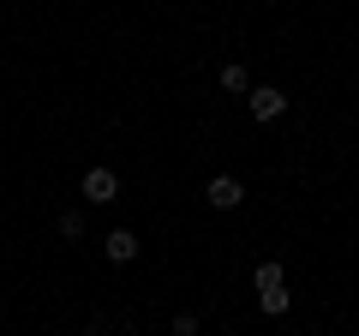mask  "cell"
<instances>
[{
  "label": "cell",
  "instance_id": "obj_1",
  "mask_svg": "<svg viewBox=\"0 0 359 336\" xmlns=\"http://www.w3.org/2000/svg\"><path fill=\"white\" fill-rule=\"evenodd\" d=\"M84 198H90V205H114V198H120V174H114V168H90V174H84Z\"/></svg>",
  "mask_w": 359,
  "mask_h": 336
},
{
  "label": "cell",
  "instance_id": "obj_2",
  "mask_svg": "<svg viewBox=\"0 0 359 336\" xmlns=\"http://www.w3.org/2000/svg\"><path fill=\"white\" fill-rule=\"evenodd\" d=\"M287 96L276 91V84H252V120H282Z\"/></svg>",
  "mask_w": 359,
  "mask_h": 336
},
{
  "label": "cell",
  "instance_id": "obj_3",
  "mask_svg": "<svg viewBox=\"0 0 359 336\" xmlns=\"http://www.w3.org/2000/svg\"><path fill=\"white\" fill-rule=\"evenodd\" d=\"M204 198H210V205H216V210H233V205H240V198H245V186L233 181V174H216V181L204 186Z\"/></svg>",
  "mask_w": 359,
  "mask_h": 336
},
{
  "label": "cell",
  "instance_id": "obj_4",
  "mask_svg": "<svg viewBox=\"0 0 359 336\" xmlns=\"http://www.w3.org/2000/svg\"><path fill=\"white\" fill-rule=\"evenodd\" d=\"M108 259H114V264H132V259H138V234H132V228H114V234H108Z\"/></svg>",
  "mask_w": 359,
  "mask_h": 336
},
{
  "label": "cell",
  "instance_id": "obj_5",
  "mask_svg": "<svg viewBox=\"0 0 359 336\" xmlns=\"http://www.w3.org/2000/svg\"><path fill=\"white\" fill-rule=\"evenodd\" d=\"M257 306H264L269 318H282V312L294 306V295H287V283H282V288H264V295H257Z\"/></svg>",
  "mask_w": 359,
  "mask_h": 336
},
{
  "label": "cell",
  "instance_id": "obj_6",
  "mask_svg": "<svg viewBox=\"0 0 359 336\" xmlns=\"http://www.w3.org/2000/svg\"><path fill=\"white\" fill-rule=\"evenodd\" d=\"M222 91L245 96V91H252V72H245V66H222Z\"/></svg>",
  "mask_w": 359,
  "mask_h": 336
},
{
  "label": "cell",
  "instance_id": "obj_7",
  "mask_svg": "<svg viewBox=\"0 0 359 336\" xmlns=\"http://www.w3.org/2000/svg\"><path fill=\"white\" fill-rule=\"evenodd\" d=\"M282 283H287L282 264H257V271H252V288H257V295H264V288H282Z\"/></svg>",
  "mask_w": 359,
  "mask_h": 336
},
{
  "label": "cell",
  "instance_id": "obj_8",
  "mask_svg": "<svg viewBox=\"0 0 359 336\" xmlns=\"http://www.w3.org/2000/svg\"><path fill=\"white\" fill-rule=\"evenodd\" d=\"M60 234L78 240V234H84V210H60Z\"/></svg>",
  "mask_w": 359,
  "mask_h": 336
},
{
  "label": "cell",
  "instance_id": "obj_9",
  "mask_svg": "<svg viewBox=\"0 0 359 336\" xmlns=\"http://www.w3.org/2000/svg\"><path fill=\"white\" fill-rule=\"evenodd\" d=\"M84 336H120V330H108V324H102V318H96V324H90V330H84Z\"/></svg>",
  "mask_w": 359,
  "mask_h": 336
}]
</instances>
